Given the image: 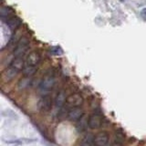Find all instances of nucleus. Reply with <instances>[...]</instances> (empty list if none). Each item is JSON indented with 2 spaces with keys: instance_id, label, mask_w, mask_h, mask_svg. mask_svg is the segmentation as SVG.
I'll list each match as a JSON object with an SVG mask.
<instances>
[{
  "instance_id": "nucleus-10",
  "label": "nucleus",
  "mask_w": 146,
  "mask_h": 146,
  "mask_svg": "<svg viewBox=\"0 0 146 146\" xmlns=\"http://www.w3.org/2000/svg\"><path fill=\"white\" fill-rule=\"evenodd\" d=\"M32 84V78L31 76H25L24 78L18 81L17 83V88L19 90H25L29 89Z\"/></svg>"
},
{
  "instance_id": "nucleus-11",
  "label": "nucleus",
  "mask_w": 146,
  "mask_h": 146,
  "mask_svg": "<svg viewBox=\"0 0 146 146\" xmlns=\"http://www.w3.org/2000/svg\"><path fill=\"white\" fill-rule=\"evenodd\" d=\"M21 23H22V21L19 19V18L16 17H13L8 18V20L7 22V25L11 30H17L18 27H20Z\"/></svg>"
},
{
  "instance_id": "nucleus-5",
  "label": "nucleus",
  "mask_w": 146,
  "mask_h": 146,
  "mask_svg": "<svg viewBox=\"0 0 146 146\" xmlns=\"http://www.w3.org/2000/svg\"><path fill=\"white\" fill-rule=\"evenodd\" d=\"M102 125V117L100 114H92L90 115L88 121V126L92 130L99 129V128Z\"/></svg>"
},
{
  "instance_id": "nucleus-19",
  "label": "nucleus",
  "mask_w": 146,
  "mask_h": 146,
  "mask_svg": "<svg viewBox=\"0 0 146 146\" xmlns=\"http://www.w3.org/2000/svg\"><path fill=\"white\" fill-rule=\"evenodd\" d=\"M141 17H143L144 20H146V8H143V10L141 11Z\"/></svg>"
},
{
  "instance_id": "nucleus-2",
  "label": "nucleus",
  "mask_w": 146,
  "mask_h": 146,
  "mask_svg": "<svg viewBox=\"0 0 146 146\" xmlns=\"http://www.w3.org/2000/svg\"><path fill=\"white\" fill-rule=\"evenodd\" d=\"M29 39L25 38V36L24 38H21L20 40L17 42L15 50H14V57H23V55L29 49Z\"/></svg>"
},
{
  "instance_id": "nucleus-16",
  "label": "nucleus",
  "mask_w": 146,
  "mask_h": 146,
  "mask_svg": "<svg viewBox=\"0 0 146 146\" xmlns=\"http://www.w3.org/2000/svg\"><path fill=\"white\" fill-rule=\"evenodd\" d=\"M125 140V134L123 133L122 131H118L115 134V144H118V145H121L123 143V141Z\"/></svg>"
},
{
  "instance_id": "nucleus-18",
  "label": "nucleus",
  "mask_w": 146,
  "mask_h": 146,
  "mask_svg": "<svg viewBox=\"0 0 146 146\" xmlns=\"http://www.w3.org/2000/svg\"><path fill=\"white\" fill-rule=\"evenodd\" d=\"M49 53L54 55V56H60L63 54V50L60 47L56 46V47H52L51 48H49Z\"/></svg>"
},
{
  "instance_id": "nucleus-8",
  "label": "nucleus",
  "mask_w": 146,
  "mask_h": 146,
  "mask_svg": "<svg viewBox=\"0 0 146 146\" xmlns=\"http://www.w3.org/2000/svg\"><path fill=\"white\" fill-rule=\"evenodd\" d=\"M40 54L38 51H32L29 54L27 58L26 64L31 66H38V64L40 61Z\"/></svg>"
},
{
  "instance_id": "nucleus-13",
  "label": "nucleus",
  "mask_w": 146,
  "mask_h": 146,
  "mask_svg": "<svg viewBox=\"0 0 146 146\" xmlns=\"http://www.w3.org/2000/svg\"><path fill=\"white\" fill-rule=\"evenodd\" d=\"M66 93L64 90H61L60 92H58V94L57 95L56 100H55V105L58 107V108H61L64 104L66 102Z\"/></svg>"
},
{
  "instance_id": "nucleus-3",
  "label": "nucleus",
  "mask_w": 146,
  "mask_h": 146,
  "mask_svg": "<svg viewBox=\"0 0 146 146\" xmlns=\"http://www.w3.org/2000/svg\"><path fill=\"white\" fill-rule=\"evenodd\" d=\"M52 103L53 102H52L51 97H49L48 95L43 96L38 102V109L41 111H44V112L49 111L52 108Z\"/></svg>"
},
{
  "instance_id": "nucleus-20",
  "label": "nucleus",
  "mask_w": 146,
  "mask_h": 146,
  "mask_svg": "<svg viewBox=\"0 0 146 146\" xmlns=\"http://www.w3.org/2000/svg\"><path fill=\"white\" fill-rule=\"evenodd\" d=\"M121 1H124V0H121Z\"/></svg>"
},
{
  "instance_id": "nucleus-9",
  "label": "nucleus",
  "mask_w": 146,
  "mask_h": 146,
  "mask_svg": "<svg viewBox=\"0 0 146 146\" xmlns=\"http://www.w3.org/2000/svg\"><path fill=\"white\" fill-rule=\"evenodd\" d=\"M109 139H110V137L107 132L102 131L95 136V144L99 146H105L108 144Z\"/></svg>"
},
{
  "instance_id": "nucleus-17",
  "label": "nucleus",
  "mask_w": 146,
  "mask_h": 146,
  "mask_svg": "<svg viewBox=\"0 0 146 146\" xmlns=\"http://www.w3.org/2000/svg\"><path fill=\"white\" fill-rule=\"evenodd\" d=\"M13 13V10L8 7H3L0 11V15H1L2 18H8L10 15ZM10 18V17H9Z\"/></svg>"
},
{
  "instance_id": "nucleus-15",
  "label": "nucleus",
  "mask_w": 146,
  "mask_h": 146,
  "mask_svg": "<svg viewBox=\"0 0 146 146\" xmlns=\"http://www.w3.org/2000/svg\"><path fill=\"white\" fill-rule=\"evenodd\" d=\"M36 70V66H31V65H26L23 68V74L25 76H33Z\"/></svg>"
},
{
  "instance_id": "nucleus-12",
  "label": "nucleus",
  "mask_w": 146,
  "mask_h": 146,
  "mask_svg": "<svg viewBox=\"0 0 146 146\" xmlns=\"http://www.w3.org/2000/svg\"><path fill=\"white\" fill-rule=\"evenodd\" d=\"M10 66L13 68H17V70H23V68L25 67V61L22 58V57H15V58H13V60L10 64Z\"/></svg>"
},
{
  "instance_id": "nucleus-4",
  "label": "nucleus",
  "mask_w": 146,
  "mask_h": 146,
  "mask_svg": "<svg viewBox=\"0 0 146 146\" xmlns=\"http://www.w3.org/2000/svg\"><path fill=\"white\" fill-rule=\"evenodd\" d=\"M84 116V111L80 107H72L68 113V120L71 121H78L82 119Z\"/></svg>"
},
{
  "instance_id": "nucleus-14",
  "label": "nucleus",
  "mask_w": 146,
  "mask_h": 146,
  "mask_svg": "<svg viewBox=\"0 0 146 146\" xmlns=\"http://www.w3.org/2000/svg\"><path fill=\"white\" fill-rule=\"evenodd\" d=\"M81 144L82 145H92L95 144V136H93L92 134L88 133L86 134L83 139L81 141Z\"/></svg>"
},
{
  "instance_id": "nucleus-6",
  "label": "nucleus",
  "mask_w": 146,
  "mask_h": 146,
  "mask_svg": "<svg viewBox=\"0 0 146 146\" xmlns=\"http://www.w3.org/2000/svg\"><path fill=\"white\" fill-rule=\"evenodd\" d=\"M67 104L70 107H80L83 103V98L80 94H71L67 98Z\"/></svg>"
},
{
  "instance_id": "nucleus-1",
  "label": "nucleus",
  "mask_w": 146,
  "mask_h": 146,
  "mask_svg": "<svg viewBox=\"0 0 146 146\" xmlns=\"http://www.w3.org/2000/svg\"><path fill=\"white\" fill-rule=\"evenodd\" d=\"M55 83H56V79H55L54 75L47 74L40 81L38 89L42 92H48L50 90H52Z\"/></svg>"
},
{
  "instance_id": "nucleus-7",
  "label": "nucleus",
  "mask_w": 146,
  "mask_h": 146,
  "mask_svg": "<svg viewBox=\"0 0 146 146\" xmlns=\"http://www.w3.org/2000/svg\"><path fill=\"white\" fill-rule=\"evenodd\" d=\"M18 71H19V70H17V68H13L12 66L7 68L2 73V80L4 81H6V82L12 80L17 75Z\"/></svg>"
}]
</instances>
